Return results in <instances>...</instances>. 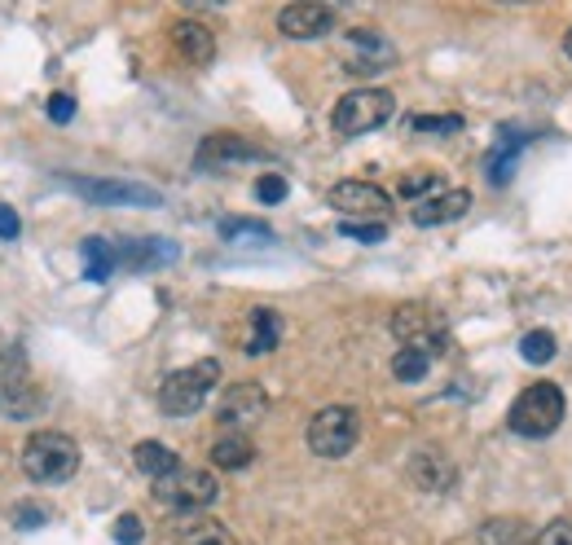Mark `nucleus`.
Listing matches in <instances>:
<instances>
[{"mask_svg": "<svg viewBox=\"0 0 572 545\" xmlns=\"http://www.w3.org/2000/svg\"><path fill=\"white\" fill-rule=\"evenodd\" d=\"M269 409V396L260 383H234V387H224L220 396V409H216V422L224 431H234V435H247Z\"/></svg>", "mask_w": 572, "mask_h": 545, "instance_id": "nucleus-8", "label": "nucleus"}, {"mask_svg": "<svg viewBox=\"0 0 572 545\" xmlns=\"http://www.w3.org/2000/svg\"><path fill=\"white\" fill-rule=\"evenodd\" d=\"M124 269H159V264H172L177 260V243L168 238H133L124 247H114Z\"/></svg>", "mask_w": 572, "mask_h": 545, "instance_id": "nucleus-18", "label": "nucleus"}, {"mask_svg": "<svg viewBox=\"0 0 572 545\" xmlns=\"http://www.w3.org/2000/svg\"><path fill=\"white\" fill-rule=\"evenodd\" d=\"M256 198H260V202H269V207H273V202H282V198H287V176H278V172L260 176V181H256Z\"/></svg>", "mask_w": 572, "mask_h": 545, "instance_id": "nucleus-32", "label": "nucleus"}, {"mask_svg": "<svg viewBox=\"0 0 572 545\" xmlns=\"http://www.w3.org/2000/svg\"><path fill=\"white\" fill-rule=\"evenodd\" d=\"M216 383H220V361H211V357L198 361V366H190V370H177V374H168L163 387H159V409L172 413V418L198 413Z\"/></svg>", "mask_w": 572, "mask_h": 545, "instance_id": "nucleus-5", "label": "nucleus"}, {"mask_svg": "<svg viewBox=\"0 0 572 545\" xmlns=\"http://www.w3.org/2000/svg\"><path fill=\"white\" fill-rule=\"evenodd\" d=\"M392 111H397V97L388 88H353L334 101L330 124L339 137H362V133L384 128L392 120Z\"/></svg>", "mask_w": 572, "mask_h": 545, "instance_id": "nucleus-2", "label": "nucleus"}, {"mask_svg": "<svg viewBox=\"0 0 572 545\" xmlns=\"http://www.w3.org/2000/svg\"><path fill=\"white\" fill-rule=\"evenodd\" d=\"M472 211V194L467 189H445V194H436V198H427V202H414V225H423V230H436V225H449V221H458V215H467Z\"/></svg>", "mask_w": 572, "mask_h": 545, "instance_id": "nucleus-14", "label": "nucleus"}, {"mask_svg": "<svg viewBox=\"0 0 572 545\" xmlns=\"http://www.w3.org/2000/svg\"><path fill=\"white\" fill-rule=\"evenodd\" d=\"M45 111H49L53 124H71V120H75V97H71V92H53V97L45 101Z\"/></svg>", "mask_w": 572, "mask_h": 545, "instance_id": "nucleus-33", "label": "nucleus"}, {"mask_svg": "<svg viewBox=\"0 0 572 545\" xmlns=\"http://www.w3.org/2000/svg\"><path fill=\"white\" fill-rule=\"evenodd\" d=\"M520 146H524V141H507V146H502V150L489 159V181H494V185H507V181H511V168H515V154H520Z\"/></svg>", "mask_w": 572, "mask_h": 545, "instance_id": "nucleus-29", "label": "nucleus"}, {"mask_svg": "<svg viewBox=\"0 0 572 545\" xmlns=\"http://www.w3.org/2000/svg\"><path fill=\"white\" fill-rule=\"evenodd\" d=\"M392 62H397V49L379 32H366V27L349 32V49H343V71L349 75H379Z\"/></svg>", "mask_w": 572, "mask_h": 545, "instance_id": "nucleus-11", "label": "nucleus"}, {"mask_svg": "<svg viewBox=\"0 0 572 545\" xmlns=\"http://www.w3.org/2000/svg\"><path fill=\"white\" fill-rule=\"evenodd\" d=\"M392 335L401 339V348H418V352H445L449 344V331H445V321L436 308L427 304H401L392 312Z\"/></svg>", "mask_w": 572, "mask_h": 545, "instance_id": "nucleus-7", "label": "nucleus"}, {"mask_svg": "<svg viewBox=\"0 0 572 545\" xmlns=\"http://www.w3.org/2000/svg\"><path fill=\"white\" fill-rule=\"evenodd\" d=\"M563 413H568L563 387H555V383L541 379V383H533V387H524L515 396V405H511V431L528 435V441H546V435L559 431Z\"/></svg>", "mask_w": 572, "mask_h": 545, "instance_id": "nucleus-1", "label": "nucleus"}, {"mask_svg": "<svg viewBox=\"0 0 572 545\" xmlns=\"http://www.w3.org/2000/svg\"><path fill=\"white\" fill-rule=\"evenodd\" d=\"M256 458V445H252V435H234V431H224L220 441L211 445V467L220 471H247Z\"/></svg>", "mask_w": 572, "mask_h": 545, "instance_id": "nucleus-21", "label": "nucleus"}, {"mask_svg": "<svg viewBox=\"0 0 572 545\" xmlns=\"http://www.w3.org/2000/svg\"><path fill=\"white\" fill-rule=\"evenodd\" d=\"M88 202L101 207H159V189L150 185H133V181H71Z\"/></svg>", "mask_w": 572, "mask_h": 545, "instance_id": "nucleus-13", "label": "nucleus"}, {"mask_svg": "<svg viewBox=\"0 0 572 545\" xmlns=\"http://www.w3.org/2000/svg\"><path fill=\"white\" fill-rule=\"evenodd\" d=\"M133 462H137V471L150 475V480H163V475H172V471L181 467V458H177L168 445H159V441H142V445L133 449Z\"/></svg>", "mask_w": 572, "mask_h": 545, "instance_id": "nucleus-23", "label": "nucleus"}, {"mask_svg": "<svg viewBox=\"0 0 572 545\" xmlns=\"http://www.w3.org/2000/svg\"><path fill=\"white\" fill-rule=\"evenodd\" d=\"M339 234L343 238H357V243H384L388 225H379V221H339Z\"/></svg>", "mask_w": 572, "mask_h": 545, "instance_id": "nucleus-28", "label": "nucleus"}, {"mask_svg": "<svg viewBox=\"0 0 572 545\" xmlns=\"http://www.w3.org/2000/svg\"><path fill=\"white\" fill-rule=\"evenodd\" d=\"M45 519H49V515H45L40 506H19V510H14V528H40Z\"/></svg>", "mask_w": 572, "mask_h": 545, "instance_id": "nucleus-37", "label": "nucleus"}, {"mask_svg": "<svg viewBox=\"0 0 572 545\" xmlns=\"http://www.w3.org/2000/svg\"><path fill=\"white\" fill-rule=\"evenodd\" d=\"M334 23H339V14L330 5H317V0H300V5H287L278 14V32L287 40H321L334 32Z\"/></svg>", "mask_w": 572, "mask_h": 545, "instance_id": "nucleus-12", "label": "nucleus"}, {"mask_svg": "<svg viewBox=\"0 0 572 545\" xmlns=\"http://www.w3.org/2000/svg\"><path fill=\"white\" fill-rule=\"evenodd\" d=\"M410 128L414 133H463V120L458 115H414Z\"/></svg>", "mask_w": 572, "mask_h": 545, "instance_id": "nucleus-30", "label": "nucleus"}, {"mask_svg": "<svg viewBox=\"0 0 572 545\" xmlns=\"http://www.w3.org/2000/svg\"><path fill=\"white\" fill-rule=\"evenodd\" d=\"M282 339V317L273 308H256L247 317V357H269Z\"/></svg>", "mask_w": 572, "mask_h": 545, "instance_id": "nucleus-19", "label": "nucleus"}, {"mask_svg": "<svg viewBox=\"0 0 572 545\" xmlns=\"http://www.w3.org/2000/svg\"><path fill=\"white\" fill-rule=\"evenodd\" d=\"M177 545H239L220 519H185L177 528Z\"/></svg>", "mask_w": 572, "mask_h": 545, "instance_id": "nucleus-22", "label": "nucleus"}, {"mask_svg": "<svg viewBox=\"0 0 572 545\" xmlns=\"http://www.w3.org/2000/svg\"><path fill=\"white\" fill-rule=\"evenodd\" d=\"M80 256H84V277L88 282H106L114 269H120V256H114V247L106 238H84Z\"/></svg>", "mask_w": 572, "mask_h": 545, "instance_id": "nucleus-24", "label": "nucleus"}, {"mask_svg": "<svg viewBox=\"0 0 572 545\" xmlns=\"http://www.w3.org/2000/svg\"><path fill=\"white\" fill-rule=\"evenodd\" d=\"M0 409L23 418L36 409V387H32V370L23 348H5L0 352Z\"/></svg>", "mask_w": 572, "mask_h": 545, "instance_id": "nucleus-9", "label": "nucleus"}, {"mask_svg": "<svg viewBox=\"0 0 572 545\" xmlns=\"http://www.w3.org/2000/svg\"><path fill=\"white\" fill-rule=\"evenodd\" d=\"M155 497H159L168 510L194 515V510H207V506L220 497V484H216V475L203 471V467H177L172 475L155 480Z\"/></svg>", "mask_w": 572, "mask_h": 545, "instance_id": "nucleus-6", "label": "nucleus"}, {"mask_svg": "<svg viewBox=\"0 0 572 545\" xmlns=\"http://www.w3.org/2000/svg\"><path fill=\"white\" fill-rule=\"evenodd\" d=\"M330 207L343 211L349 221H379L384 225V215L392 211V198L370 181H339L330 189Z\"/></svg>", "mask_w": 572, "mask_h": 545, "instance_id": "nucleus-10", "label": "nucleus"}, {"mask_svg": "<svg viewBox=\"0 0 572 545\" xmlns=\"http://www.w3.org/2000/svg\"><path fill=\"white\" fill-rule=\"evenodd\" d=\"M476 536H480V545H533V541H537V532H533L524 519H515V515H494V519H485Z\"/></svg>", "mask_w": 572, "mask_h": 545, "instance_id": "nucleus-20", "label": "nucleus"}, {"mask_svg": "<svg viewBox=\"0 0 572 545\" xmlns=\"http://www.w3.org/2000/svg\"><path fill=\"white\" fill-rule=\"evenodd\" d=\"M555 352H559V344H555L550 331H528V335L520 339V357H524L528 366H546V361H555Z\"/></svg>", "mask_w": 572, "mask_h": 545, "instance_id": "nucleus-26", "label": "nucleus"}, {"mask_svg": "<svg viewBox=\"0 0 572 545\" xmlns=\"http://www.w3.org/2000/svg\"><path fill=\"white\" fill-rule=\"evenodd\" d=\"M427 370H431V352L401 348V352L392 357V374H397L401 383H418V379H427Z\"/></svg>", "mask_w": 572, "mask_h": 545, "instance_id": "nucleus-25", "label": "nucleus"}, {"mask_svg": "<svg viewBox=\"0 0 572 545\" xmlns=\"http://www.w3.org/2000/svg\"><path fill=\"white\" fill-rule=\"evenodd\" d=\"M19 234H23V221H19V211L0 202V238H5V243H14Z\"/></svg>", "mask_w": 572, "mask_h": 545, "instance_id": "nucleus-36", "label": "nucleus"}, {"mask_svg": "<svg viewBox=\"0 0 572 545\" xmlns=\"http://www.w3.org/2000/svg\"><path fill=\"white\" fill-rule=\"evenodd\" d=\"M410 480H414L423 493H449V488L458 484V467H453L445 454L423 449V454L410 458Z\"/></svg>", "mask_w": 572, "mask_h": 545, "instance_id": "nucleus-15", "label": "nucleus"}, {"mask_svg": "<svg viewBox=\"0 0 572 545\" xmlns=\"http://www.w3.org/2000/svg\"><path fill=\"white\" fill-rule=\"evenodd\" d=\"M357 441H362V413L353 405H326L308 422V449L317 458H326V462L353 454Z\"/></svg>", "mask_w": 572, "mask_h": 545, "instance_id": "nucleus-4", "label": "nucleus"}, {"mask_svg": "<svg viewBox=\"0 0 572 545\" xmlns=\"http://www.w3.org/2000/svg\"><path fill=\"white\" fill-rule=\"evenodd\" d=\"M23 471L36 480V484H62L80 471V449L71 435L62 431H36L32 441L23 445Z\"/></svg>", "mask_w": 572, "mask_h": 545, "instance_id": "nucleus-3", "label": "nucleus"}, {"mask_svg": "<svg viewBox=\"0 0 572 545\" xmlns=\"http://www.w3.org/2000/svg\"><path fill=\"white\" fill-rule=\"evenodd\" d=\"M243 159H265V150L234 133H216L198 146V168H224V163H243Z\"/></svg>", "mask_w": 572, "mask_h": 545, "instance_id": "nucleus-16", "label": "nucleus"}, {"mask_svg": "<svg viewBox=\"0 0 572 545\" xmlns=\"http://www.w3.org/2000/svg\"><path fill=\"white\" fill-rule=\"evenodd\" d=\"M220 238L224 243H273L269 225L260 221H220Z\"/></svg>", "mask_w": 572, "mask_h": 545, "instance_id": "nucleus-27", "label": "nucleus"}, {"mask_svg": "<svg viewBox=\"0 0 572 545\" xmlns=\"http://www.w3.org/2000/svg\"><path fill=\"white\" fill-rule=\"evenodd\" d=\"M172 49L190 62V66H207L211 58H216V36L203 27V23H194V18H181V23H172Z\"/></svg>", "mask_w": 572, "mask_h": 545, "instance_id": "nucleus-17", "label": "nucleus"}, {"mask_svg": "<svg viewBox=\"0 0 572 545\" xmlns=\"http://www.w3.org/2000/svg\"><path fill=\"white\" fill-rule=\"evenodd\" d=\"M142 536H146V528H142L137 515H120V519H114V541H120V545H142Z\"/></svg>", "mask_w": 572, "mask_h": 545, "instance_id": "nucleus-31", "label": "nucleus"}, {"mask_svg": "<svg viewBox=\"0 0 572 545\" xmlns=\"http://www.w3.org/2000/svg\"><path fill=\"white\" fill-rule=\"evenodd\" d=\"M563 53H568V58H572V32H568V36H563Z\"/></svg>", "mask_w": 572, "mask_h": 545, "instance_id": "nucleus-38", "label": "nucleus"}, {"mask_svg": "<svg viewBox=\"0 0 572 545\" xmlns=\"http://www.w3.org/2000/svg\"><path fill=\"white\" fill-rule=\"evenodd\" d=\"M427 189H436V172H410L401 181V198H423Z\"/></svg>", "mask_w": 572, "mask_h": 545, "instance_id": "nucleus-35", "label": "nucleus"}, {"mask_svg": "<svg viewBox=\"0 0 572 545\" xmlns=\"http://www.w3.org/2000/svg\"><path fill=\"white\" fill-rule=\"evenodd\" d=\"M533 545H572V523H568V519L546 523V528L537 532V541H533Z\"/></svg>", "mask_w": 572, "mask_h": 545, "instance_id": "nucleus-34", "label": "nucleus"}]
</instances>
